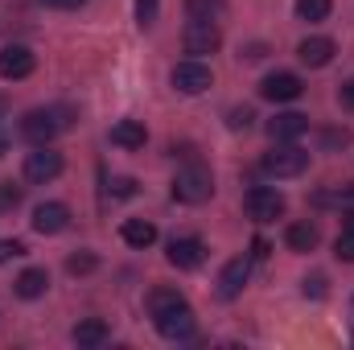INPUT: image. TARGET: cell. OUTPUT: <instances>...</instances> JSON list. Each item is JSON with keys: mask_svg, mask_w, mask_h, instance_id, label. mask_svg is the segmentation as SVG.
Instances as JSON below:
<instances>
[{"mask_svg": "<svg viewBox=\"0 0 354 350\" xmlns=\"http://www.w3.org/2000/svg\"><path fill=\"white\" fill-rule=\"evenodd\" d=\"M75 124V107H33V111H25V120H21V136L29 140V145H50L58 132H66Z\"/></svg>", "mask_w": 354, "mask_h": 350, "instance_id": "1", "label": "cell"}, {"mask_svg": "<svg viewBox=\"0 0 354 350\" xmlns=\"http://www.w3.org/2000/svg\"><path fill=\"white\" fill-rule=\"evenodd\" d=\"M210 194H214V174L198 161L174 177V198L185 202V206H202V202H210Z\"/></svg>", "mask_w": 354, "mask_h": 350, "instance_id": "2", "label": "cell"}, {"mask_svg": "<svg viewBox=\"0 0 354 350\" xmlns=\"http://www.w3.org/2000/svg\"><path fill=\"white\" fill-rule=\"evenodd\" d=\"M243 210L252 223H276V219H284V194L272 185H252L243 194Z\"/></svg>", "mask_w": 354, "mask_h": 350, "instance_id": "3", "label": "cell"}, {"mask_svg": "<svg viewBox=\"0 0 354 350\" xmlns=\"http://www.w3.org/2000/svg\"><path fill=\"white\" fill-rule=\"evenodd\" d=\"M264 174L268 177H301L305 169H309V153L305 149H297L292 140L288 145H280V149H272V153H264Z\"/></svg>", "mask_w": 354, "mask_h": 350, "instance_id": "4", "label": "cell"}, {"mask_svg": "<svg viewBox=\"0 0 354 350\" xmlns=\"http://www.w3.org/2000/svg\"><path fill=\"white\" fill-rule=\"evenodd\" d=\"M62 153L58 149H50V145H33V153H25V181H33V185H46V181H54V177L62 174Z\"/></svg>", "mask_w": 354, "mask_h": 350, "instance_id": "5", "label": "cell"}, {"mask_svg": "<svg viewBox=\"0 0 354 350\" xmlns=\"http://www.w3.org/2000/svg\"><path fill=\"white\" fill-rule=\"evenodd\" d=\"M218 46H223L218 25H214V21H194V17H189V25H185V33H181V50H185L189 58H202V54H214Z\"/></svg>", "mask_w": 354, "mask_h": 350, "instance_id": "6", "label": "cell"}, {"mask_svg": "<svg viewBox=\"0 0 354 350\" xmlns=\"http://www.w3.org/2000/svg\"><path fill=\"white\" fill-rule=\"evenodd\" d=\"M169 83H174L181 95H202V91H210L214 75H210V66H206L202 58H185V62H177L174 66Z\"/></svg>", "mask_w": 354, "mask_h": 350, "instance_id": "7", "label": "cell"}, {"mask_svg": "<svg viewBox=\"0 0 354 350\" xmlns=\"http://www.w3.org/2000/svg\"><path fill=\"white\" fill-rule=\"evenodd\" d=\"M153 322H157V334L169 338V342H185V338H194V309H189L185 301L174 305V309L153 313Z\"/></svg>", "mask_w": 354, "mask_h": 350, "instance_id": "8", "label": "cell"}, {"mask_svg": "<svg viewBox=\"0 0 354 350\" xmlns=\"http://www.w3.org/2000/svg\"><path fill=\"white\" fill-rule=\"evenodd\" d=\"M33 66H37V58H33L29 46H4V50H0V79H8V83L29 79Z\"/></svg>", "mask_w": 354, "mask_h": 350, "instance_id": "9", "label": "cell"}, {"mask_svg": "<svg viewBox=\"0 0 354 350\" xmlns=\"http://www.w3.org/2000/svg\"><path fill=\"white\" fill-rule=\"evenodd\" d=\"M301 91H305V83L297 75H288V71H276L260 83V95L268 103H292V99H301Z\"/></svg>", "mask_w": 354, "mask_h": 350, "instance_id": "10", "label": "cell"}, {"mask_svg": "<svg viewBox=\"0 0 354 350\" xmlns=\"http://www.w3.org/2000/svg\"><path fill=\"white\" fill-rule=\"evenodd\" d=\"M66 227H71V206L66 202H41L33 210V231L37 235H58Z\"/></svg>", "mask_w": 354, "mask_h": 350, "instance_id": "11", "label": "cell"}, {"mask_svg": "<svg viewBox=\"0 0 354 350\" xmlns=\"http://www.w3.org/2000/svg\"><path fill=\"white\" fill-rule=\"evenodd\" d=\"M248 276H252V260H248V256H235V260L218 272V297H223V301H235V297L243 293Z\"/></svg>", "mask_w": 354, "mask_h": 350, "instance_id": "12", "label": "cell"}, {"mask_svg": "<svg viewBox=\"0 0 354 350\" xmlns=\"http://www.w3.org/2000/svg\"><path fill=\"white\" fill-rule=\"evenodd\" d=\"M169 264L174 268H181V272H189V268H198V264L206 260V243L198 239V235H181V239H174L169 243Z\"/></svg>", "mask_w": 354, "mask_h": 350, "instance_id": "13", "label": "cell"}, {"mask_svg": "<svg viewBox=\"0 0 354 350\" xmlns=\"http://www.w3.org/2000/svg\"><path fill=\"white\" fill-rule=\"evenodd\" d=\"M305 132H309V116H301V111H280L276 120H268V136L276 145H288V140H297Z\"/></svg>", "mask_w": 354, "mask_h": 350, "instance_id": "14", "label": "cell"}, {"mask_svg": "<svg viewBox=\"0 0 354 350\" xmlns=\"http://www.w3.org/2000/svg\"><path fill=\"white\" fill-rule=\"evenodd\" d=\"M297 58L305 62V66H330L334 62V42L330 37H305L301 46H297Z\"/></svg>", "mask_w": 354, "mask_h": 350, "instance_id": "15", "label": "cell"}, {"mask_svg": "<svg viewBox=\"0 0 354 350\" xmlns=\"http://www.w3.org/2000/svg\"><path fill=\"white\" fill-rule=\"evenodd\" d=\"M46 288H50L46 268H25V272L12 280V293H17L21 301H37V297H46Z\"/></svg>", "mask_w": 354, "mask_h": 350, "instance_id": "16", "label": "cell"}, {"mask_svg": "<svg viewBox=\"0 0 354 350\" xmlns=\"http://www.w3.org/2000/svg\"><path fill=\"white\" fill-rule=\"evenodd\" d=\"M145 140H149V132H145L140 120H120V124H111V145H120V149H145Z\"/></svg>", "mask_w": 354, "mask_h": 350, "instance_id": "17", "label": "cell"}, {"mask_svg": "<svg viewBox=\"0 0 354 350\" xmlns=\"http://www.w3.org/2000/svg\"><path fill=\"white\" fill-rule=\"evenodd\" d=\"M317 239H322V231H317V223H288V231H284V243L292 248V252H313L317 248Z\"/></svg>", "mask_w": 354, "mask_h": 350, "instance_id": "18", "label": "cell"}, {"mask_svg": "<svg viewBox=\"0 0 354 350\" xmlns=\"http://www.w3.org/2000/svg\"><path fill=\"white\" fill-rule=\"evenodd\" d=\"M120 235H124L128 248H153V243H157V227H153L149 219H128V223L120 227Z\"/></svg>", "mask_w": 354, "mask_h": 350, "instance_id": "19", "label": "cell"}, {"mask_svg": "<svg viewBox=\"0 0 354 350\" xmlns=\"http://www.w3.org/2000/svg\"><path fill=\"white\" fill-rule=\"evenodd\" d=\"M79 347H103L107 342V326L99 322V317H87V322H79L75 326V334H71Z\"/></svg>", "mask_w": 354, "mask_h": 350, "instance_id": "20", "label": "cell"}, {"mask_svg": "<svg viewBox=\"0 0 354 350\" xmlns=\"http://www.w3.org/2000/svg\"><path fill=\"white\" fill-rule=\"evenodd\" d=\"M334 8V0H297V17L301 21H326Z\"/></svg>", "mask_w": 354, "mask_h": 350, "instance_id": "21", "label": "cell"}, {"mask_svg": "<svg viewBox=\"0 0 354 350\" xmlns=\"http://www.w3.org/2000/svg\"><path fill=\"white\" fill-rule=\"evenodd\" d=\"M223 8H227L223 0H185V12H189L194 21H214Z\"/></svg>", "mask_w": 354, "mask_h": 350, "instance_id": "22", "label": "cell"}, {"mask_svg": "<svg viewBox=\"0 0 354 350\" xmlns=\"http://www.w3.org/2000/svg\"><path fill=\"white\" fill-rule=\"evenodd\" d=\"M185 297L177 293V288H153L149 293V313H161V309H174V305H181Z\"/></svg>", "mask_w": 354, "mask_h": 350, "instance_id": "23", "label": "cell"}, {"mask_svg": "<svg viewBox=\"0 0 354 350\" xmlns=\"http://www.w3.org/2000/svg\"><path fill=\"white\" fill-rule=\"evenodd\" d=\"M25 202V185H17V181H0V214L4 210H17Z\"/></svg>", "mask_w": 354, "mask_h": 350, "instance_id": "24", "label": "cell"}, {"mask_svg": "<svg viewBox=\"0 0 354 350\" xmlns=\"http://www.w3.org/2000/svg\"><path fill=\"white\" fill-rule=\"evenodd\" d=\"M95 256H91V252H79V256H71V260H66V272H71V276H87V272H95Z\"/></svg>", "mask_w": 354, "mask_h": 350, "instance_id": "25", "label": "cell"}, {"mask_svg": "<svg viewBox=\"0 0 354 350\" xmlns=\"http://www.w3.org/2000/svg\"><path fill=\"white\" fill-rule=\"evenodd\" d=\"M334 252H338V260H342V264H354V231H346V227H342V235H338Z\"/></svg>", "mask_w": 354, "mask_h": 350, "instance_id": "26", "label": "cell"}, {"mask_svg": "<svg viewBox=\"0 0 354 350\" xmlns=\"http://www.w3.org/2000/svg\"><path fill=\"white\" fill-rule=\"evenodd\" d=\"M153 21H157V0H136V25L149 29Z\"/></svg>", "mask_w": 354, "mask_h": 350, "instance_id": "27", "label": "cell"}, {"mask_svg": "<svg viewBox=\"0 0 354 350\" xmlns=\"http://www.w3.org/2000/svg\"><path fill=\"white\" fill-rule=\"evenodd\" d=\"M252 120H256V111H252V107H235V111L227 116V128H235V132H239V128H252Z\"/></svg>", "mask_w": 354, "mask_h": 350, "instance_id": "28", "label": "cell"}, {"mask_svg": "<svg viewBox=\"0 0 354 350\" xmlns=\"http://www.w3.org/2000/svg\"><path fill=\"white\" fill-rule=\"evenodd\" d=\"M17 256H25V243L21 239H0V264L17 260Z\"/></svg>", "mask_w": 354, "mask_h": 350, "instance_id": "29", "label": "cell"}, {"mask_svg": "<svg viewBox=\"0 0 354 350\" xmlns=\"http://www.w3.org/2000/svg\"><path fill=\"white\" fill-rule=\"evenodd\" d=\"M107 190H111V198H132V194H136V181H132V177H115Z\"/></svg>", "mask_w": 354, "mask_h": 350, "instance_id": "30", "label": "cell"}, {"mask_svg": "<svg viewBox=\"0 0 354 350\" xmlns=\"http://www.w3.org/2000/svg\"><path fill=\"white\" fill-rule=\"evenodd\" d=\"M305 297H313V301L326 297V276H322V272H317V276H305Z\"/></svg>", "mask_w": 354, "mask_h": 350, "instance_id": "31", "label": "cell"}, {"mask_svg": "<svg viewBox=\"0 0 354 350\" xmlns=\"http://www.w3.org/2000/svg\"><path fill=\"white\" fill-rule=\"evenodd\" d=\"M334 202H338L342 210H351V206H354V181L346 185V190H338V198H334Z\"/></svg>", "mask_w": 354, "mask_h": 350, "instance_id": "32", "label": "cell"}, {"mask_svg": "<svg viewBox=\"0 0 354 350\" xmlns=\"http://www.w3.org/2000/svg\"><path fill=\"white\" fill-rule=\"evenodd\" d=\"M338 99H342V107H351V111H354V79H351V83H342Z\"/></svg>", "mask_w": 354, "mask_h": 350, "instance_id": "33", "label": "cell"}, {"mask_svg": "<svg viewBox=\"0 0 354 350\" xmlns=\"http://www.w3.org/2000/svg\"><path fill=\"white\" fill-rule=\"evenodd\" d=\"M351 140V132L342 128V132H326V145H346Z\"/></svg>", "mask_w": 354, "mask_h": 350, "instance_id": "34", "label": "cell"}, {"mask_svg": "<svg viewBox=\"0 0 354 350\" xmlns=\"http://www.w3.org/2000/svg\"><path fill=\"white\" fill-rule=\"evenodd\" d=\"M41 4H50V8H79L83 0H41Z\"/></svg>", "mask_w": 354, "mask_h": 350, "instance_id": "35", "label": "cell"}, {"mask_svg": "<svg viewBox=\"0 0 354 350\" xmlns=\"http://www.w3.org/2000/svg\"><path fill=\"white\" fill-rule=\"evenodd\" d=\"M252 248H256V252H252V260H264V256H268V243H264V239H256Z\"/></svg>", "mask_w": 354, "mask_h": 350, "instance_id": "36", "label": "cell"}, {"mask_svg": "<svg viewBox=\"0 0 354 350\" xmlns=\"http://www.w3.org/2000/svg\"><path fill=\"white\" fill-rule=\"evenodd\" d=\"M4 149H8V132H4V124H0V157H4Z\"/></svg>", "mask_w": 354, "mask_h": 350, "instance_id": "37", "label": "cell"}, {"mask_svg": "<svg viewBox=\"0 0 354 350\" xmlns=\"http://www.w3.org/2000/svg\"><path fill=\"white\" fill-rule=\"evenodd\" d=\"M342 227H346V231H354V206L346 210V223H342Z\"/></svg>", "mask_w": 354, "mask_h": 350, "instance_id": "38", "label": "cell"}, {"mask_svg": "<svg viewBox=\"0 0 354 350\" xmlns=\"http://www.w3.org/2000/svg\"><path fill=\"white\" fill-rule=\"evenodd\" d=\"M351 309H354V301H351Z\"/></svg>", "mask_w": 354, "mask_h": 350, "instance_id": "39", "label": "cell"}]
</instances>
